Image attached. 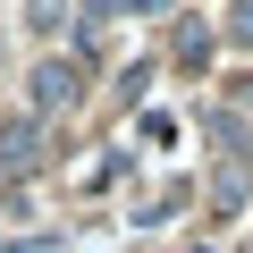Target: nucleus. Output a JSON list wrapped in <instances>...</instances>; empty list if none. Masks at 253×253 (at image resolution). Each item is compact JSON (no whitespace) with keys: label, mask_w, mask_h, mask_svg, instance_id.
Segmentation results:
<instances>
[{"label":"nucleus","mask_w":253,"mask_h":253,"mask_svg":"<svg viewBox=\"0 0 253 253\" xmlns=\"http://www.w3.org/2000/svg\"><path fill=\"white\" fill-rule=\"evenodd\" d=\"M177 59L203 68V59H211V34H203V26H177Z\"/></svg>","instance_id":"nucleus-5"},{"label":"nucleus","mask_w":253,"mask_h":253,"mask_svg":"<svg viewBox=\"0 0 253 253\" xmlns=\"http://www.w3.org/2000/svg\"><path fill=\"white\" fill-rule=\"evenodd\" d=\"M42 161V126L34 118H17V126H0V177H26Z\"/></svg>","instance_id":"nucleus-2"},{"label":"nucleus","mask_w":253,"mask_h":253,"mask_svg":"<svg viewBox=\"0 0 253 253\" xmlns=\"http://www.w3.org/2000/svg\"><path fill=\"white\" fill-rule=\"evenodd\" d=\"M245 186H253V169H245V161H228V169H219V186H211V203H219V211H236V203H245Z\"/></svg>","instance_id":"nucleus-3"},{"label":"nucleus","mask_w":253,"mask_h":253,"mask_svg":"<svg viewBox=\"0 0 253 253\" xmlns=\"http://www.w3.org/2000/svg\"><path fill=\"white\" fill-rule=\"evenodd\" d=\"M228 34H236V42H253V0H236V9H228Z\"/></svg>","instance_id":"nucleus-6"},{"label":"nucleus","mask_w":253,"mask_h":253,"mask_svg":"<svg viewBox=\"0 0 253 253\" xmlns=\"http://www.w3.org/2000/svg\"><path fill=\"white\" fill-rule=\"evenodd\" d=\"M68 9H76V0H26V26H34V34H59Z\"/></svg>","instance_id":"nucleus-4"},{"label":"nucleus","mask_w":253,"mask_h":253,"mask_svg":"<svg viewBox=\"0 0 253 253\" xmlns=\"http://www.w3.org/2000/svg\"><path fill=\"white\" fill-rule=\"evenodd\" d=\"M126 9H169V0H126Z\"/></svg>","instance_id":"nucleus-7"},{"label":"nucleus","mask_w":253,"mask_h":253,"mask_svg":"<svg viewBox=\"0 0 253 253\" xmlns=\"http://www.w3.org/2000/svg\"><path fill=\"white\" fill-rule=\"evenodd\" d=\"M76 93H84V68H76V59H42V68H34V110H42V118L68 110Z\"/></svg>","instance_id":"nucleus-1"}]
</instances>
